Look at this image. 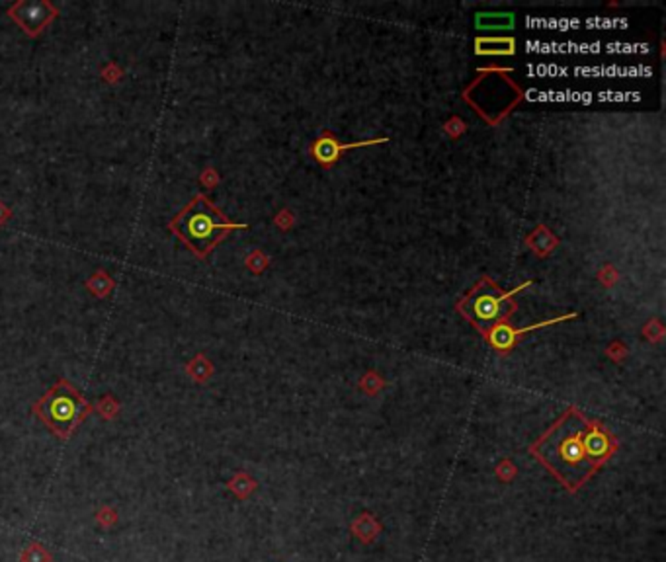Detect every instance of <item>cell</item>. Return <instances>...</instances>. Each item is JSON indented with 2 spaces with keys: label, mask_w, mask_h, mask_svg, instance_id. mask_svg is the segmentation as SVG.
<instances>
[{
  "label": "cell",
  "mask_w": 666,
  "mask_h": 562,
  "mask_svg": "<svg viewBox=\"0 0 666 562\" xmlns=\"http://www.w3.org/2000/svg\"><path fill=\"white\" fill-rule=\"evenodd\" d=\"M380 143H387V139H370V141H356V143H348V145H342L338 139H334L333 135L325 133L323 137H318L313 145H311V154L313 158L321 164V166H331L333 162L340 158L342 154L350 151V148H360V146H372L380 145Z\"/></svg>",
  "instance_id": "ba28073f"
},
{
  "label": "cell",
  "mask_w": 666,
  "mask_h": 562,
  "mask_svg": "<svg viewBox=\"0 0 666 562\" xmlns=\"http://www.w3.org/2000/svg\"><path fill=\"white\" fill-rule=\"evenodd\" d=\"M618 439L606 426L596 420H586V431H584V449L589 453L590 461L602 467L604 463L612 459L618 451Z\"/></svg>",
  "instance_id": "8992f818"
},
{
  "label": "cell",
  "mask_w": 666,
  "mask_h": 562,
  "mask_svg": "<svg viewBox=\"0 0 666 562\" xmlns=\"http://www.w3.org/2000/svg\"><path fill=\"white\" fill-rule=\"evenodd\" d=\"M96 412L100 414L104 420H114L119 414V402L114 394H104L100 402L96 404Z\"/></svg>",
  "instance_id": "9a60e30c"
},
{
  "label": "cell",
  "mask_w": 666,
  "mask_h": 562,
  "mask_svg": "<svg viewBox=\"0 0 666 562\" xmlns=\"http://www.w3.org/2000/svg\"><path fill=\"white\" fill-rule=\"evenodd\" d=\"M527 285H530V281H526L524 285H520V287L508 293L503 291L500 287H496L490 279L483 278L479 283L473 287L471 291L465 295L463 301L459 303V310L485 336L495 326L506 323V318L516 308V303L512 301V297L522 291L524 287H527Z\"/></svg>",
  "instance_id": "277c9868"
},
{
  "label": "cell",
  "mask_w": 666,
  "mask_h": 562,
  "mask_svg": "<svg viewBox=\"0 0 666 562\" xmlns=\"http://www.w3.org/2000/svg\"><path fill=\"white\" fill-rule=\"evenodd\" d=\"M350 531L352 535L356 537L360 543H364V545H372L373 541L377 539L383 531V527H381V522L377 517L370 514V512H362L360 516L350 524Z\"/></svg>",
  "instance_id": "9c48e42d"
},
{
  "label": "cell",
  "mask_w": 666,
  "mask_h": 562,
  "mask_svg": "<svg viewBox=\"0 0 666 562\" xmlns=\"http://www.w3.org/2000/svg\"><path fill=\"white\" fill-rule=\"evenodd\" d=\"M586 420L581 410L566 409L557 422L530 445V453L563 485L566 492H579L600 467L584 449Z\"/></svg>",
  "instance_id": "6da1fadb"
},
{
  "label": "cell",
  "mask_w": 666,
  "mask_h": 562,
  "mask_svg": "<svg viewBox=\"0 0 666 562\" xmlns=\"http://www.w3.org/2000/svg\"><path fill=\"white\" fill-rule=\"evenodd\" d=\"M122 77H124V70L119 69L116 63H108V65L102 69V78H104L106 82H117Z\"/></svg>",
  "instance_id": "ac0fdd59"
},
{
  "label": "cell",
  "mask_w": 666,
  "mask_h": 562,
  "mask_svg": "<svg viewBox=\"0 0 666 562\" xmlns=\"http://www.w3.org/2000/svg\"><path fill=\"white\" fill-rule=\"evenodd\" d=\"M20 562H53V555L41 543L33 541L22 551Z\"/></svg>",
  "instance_id": "5bb4252c"
},
{
  "label": "cell",
  "mask_w": 666,
  "mask_h": 562,
  "mask_svg": "<svg viewBox=\"0 0 666 562\" xmlns=\"http://www.w3.org/2000/svg\"><path fill=\"white\" fill-rule=\"evenodd\" d=\"M96 524L104 527V529H112L114 525L117 524V519H119V514H117L116 508H112V506H102L98 512H96Z\"/></svg>",
  "instance_id": "2e32d148"
},
{
  "label": "cell",
  "mask_w": 666,
  "mask_h": 562,
  "mask_svg": "<svg viewBox=\"0 0 666 562\" xmlns=\"http://www.w3.org/2000/svg\"><path fill=\"white\" fill-rule=\"evenodd\" d=\"M235 229H247V225L229 221L203 193H198L168 223V231L174 232L198 258H205L227 232Z\"/></svg>",
  "instance_id": "7a4b0ae2"
},
{
  "label": "cell",
  "mask_w": 666,
  "mask_h": 562,
  "mask_svg": "<svg viewBox=\"0 0 666 562\" xmlns=\"http://www.w3.org/2000/svg\"><path fill=\"white\" fill-rule=\"evenodd\" d=\"M31 410L57 438L69 439L78 426L92 414L94 406L67 379L61 377Z\"/></svg>",
  "instance_id": "3957f363"
},
{
  "label": "cell",
  "mask_w": 666,
  "mask_h": 562,
  "mask_svg": "<svg viewBox=\"0 0 666 562\" xmlns=\"http://www.w3.org/2000/svg\"><path fill=\"white\" fill-rule=\"evenodd\" d=\"M362 387H364V391L367 394H375L377 391H380L381 381L375 377V373H367V377L362 381Z\"/></svg>",
  "instance_id": "d6986e66"
},
{
  "label": "cell",
  "mask_w": 666,
  "mask_h": 562,
  "mask_svg": "<svg viewBox=\"0 0 666 562\" xmlns=\"http://www.w3.org/2000/svg\"><path fill=\"white\" fill-rule=\"evenodd\" d=\"M477 55H514L516 41L512 38H479L475 41Z\"/></svg>",
  "instance_id": "30bf717a"
},
{
  "label": "cell",
  "mask_w": 666,
  "mask_h": 562,
  "mask_svg": "<svg viewBox=\"0 0 666 562\" xmlns=\"http://www.w3.org/2000/svg\"><path fill=\"white\" fill-rule=\"evenodd\" d=\"M8 219H10V209H8L6 205H4V203L0 201V225L6 223Z\"/></svg>",
  "instance_id": "44dd1931"
},
{
  "label": "cell",
  "mask_w": 666,
  "mask_h": 562,
  "mask_svg": "<svg viewBox=\"0 0 666 562\" xmlns=\"http://www.w3.org/2000/svg\"><path fill=\"white\" fill-rule=\"evenodd\" d=\"M215 180H217V178H215V170L208 168V170H205V172H203V174H202V184L213 185V184H215Z\"/></svg>",
  "instance_id": "ffe728a7"
},
{
  "label": "cell",
  "mask_w": 666,
  "mask_h": 562,
  "mask_svg": "<svg viewBox=\"0 0 666 562\" xmlns=\"http://www.w3.org/2000/svg\"><path fill=\"white\" fill-rule=\"evenodd\" d=\"M227 488L231 490L239 500H247L250 498L252 494L256 492V488H258V482H256L254 478L250 477L248 472L245 470H239L237 475H232V478L227 482Z\"/></svg>",
  "instance_id": "8fae6325"
},
{
  "label": "cell",
  "mask_w": 666,
  "mask_h": 562,
  "mask_svg": "<svg viewBox=\"0 0 666 562\" xmlns=\"http://www.w3.org/2000/svg\"><path fill=\"white\" fill-rule=\"evenodd\" d=\"M569 318H574V313H569V315L565 316H557V318H551V320H545V323L532 324V326H526V328H514L510 324L503 323L498 324V326H495L488 334H485V338H487L488 346L493 347V350L500 352V354H508L520 342V336H524L527 332L537 330V328H547V326H553V324L565 323Z\"/></svg>",
  "instance_id": "52a82bcc"
},
{
  "label": "cell",
  "mask_w": 666,
  "mask_h": 562,
  "mask_svg": "<svg viewBox=\"0 0 666 562\" xmlns=\"http://www.w3.org/2000/svg\"><path fill=\"white\" fill-rule=\"evenodd\" d=\"M495 475L500 478L503 482H512L514 478L518 477V469H516V465H514L510 459H504V461H500L496 465Z\"/></svg>",
  "instance_id": "e0dca14e"
},
{
  "label": "cell",
  "mask_w": 666,
  "mask_h": 562,
  "mask_svg": "<svg viewBox=\"0 0 666 562\" xmlns=\"http://www.w3.org/2000/svg\"><path fill=\"white\" fill-rule=\"evenodd\" d=\"M8 16L30 38H38L57 16V8L47 0H20L8 8Z\"/></svg>",
  "instance_id": "5b68a950"
},
{
  "label": "cell",
  "mask_w": 666,
  "mask_h": 562,
  "mask_svg": "<svg viewBox=\"0 0 666 562\" xmlns=\"http://www.w3.org/2000/svg\"><path fill=\"white\" fill-rule=\"evenodd\" d=\"M86 287L96 295V297H108L109 291L114 289V279L109 278L106 271H96L92 278L86 281Z\"/></svg>",
  "instance_id": "4fadbf2b"
},
{
  "label": "cell",
  "mask_w": 666,
  "mask_h": 562,
  "mask_svg": "<svg viewBox=\"0 0 666 562\" xmlns=\"http://www.w3.org/2000/svg\"><path fill=\"white\" fill-rule=\"evenodd\" d=\"M186 373L194 379L195 383H205L213 375V365L203 354H198L192 362L186 365Z\"/></svg>",
  "instance_id": "7c38bea8"
}]
</instances>
